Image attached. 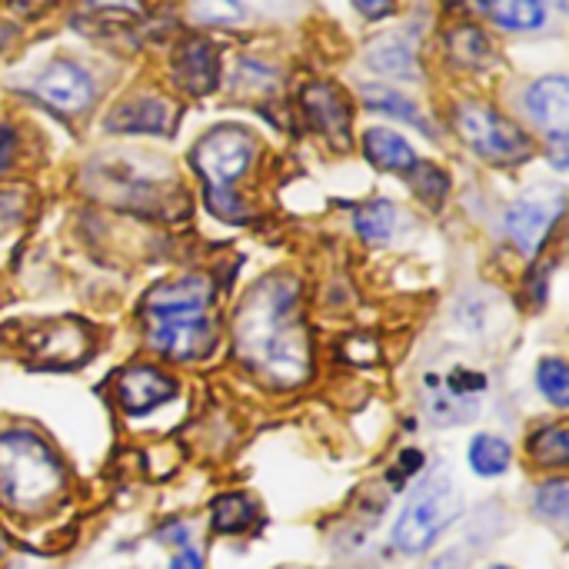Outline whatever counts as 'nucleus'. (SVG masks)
<instances>
[{
  "label": "nucleus",
  "instance_id": "nucleus-19",
  "mask_svg": "<svg viewBox=\"0 0 569 569\" xmlns=\"http://www.w3.org/2000/svg\"><path fill=\"white\" fill-rule=\"evenodd\" d=\"M487 10L507 30H537L547 20L543 0H487Z\"/></svg>",
  "mask_w": 569,
  "mask_h": 569
},
{
  "label": "nucleus",
  "instance_id": "nucleus-18",
  "mask_svg": "<svg viewBox=\"0 0 569 569\" xmlns=\"http://www.w3.org/2000/svg\"><path fill=\"white\" fill-rule=\"evenodd\" d=\"M367 60H370V67H373V70L390 73V77H410V73H417L413 50H410V43H407V40H400L397 33L373 40V43H370V50H367Z\"/></svg>",
  "mask_w": 569,
  "mask_h": 569
},
{
  "label": "nucleus",
  "instance_id": "nucleus-36",
  "mask_svg": "<svg viewBox=\"0 0 569 569\" xmlns=\"http://www.w3.org/2000/svg\"><path fill=\"white\" fill-rule=\"evenodd\" d=\"M490 569H507V567H490Z\"/></svg>",
  "mask_w": 569,
  "mask_h": 569
},
{
  "label": "nucleus",
  "instance_id": "nucleus-21",
  "mask_svg": "<svg viewBox=\"0 0 569 569\" xmlns=\"http://www.w3.org/2000/svg\"><path fill=\"white\" fill-rule=\"evenodd\" d=\"M363 103H367L370 110H380V113H390V117H397V120H407V123L420 127L423 133L430 130L427 120L420 117V110H417L403 93H397V90H390V87L367 83V87H363Z\"/></svg>",
  "mask_w": 569,
  "mask_h": 569
},
{
  "label": "nucleus",
  "instance_id": "nucleus-24",
  "mask_svg": "<svg viewBox=\"0 0 569 569\" xmlns=\"http://www.w3.org/2000/svg\"><path fill=\"white\" fill-rule=\"evenodd\" d=\"M407 177H410V187L417 190V197L423 200V203H430V207H440L443 203V197H447V190H450V180H447V173L443 170H437L433 163H413L410 170H407Z\"/></svg>",
  "mask_w": 569,
  "mask_h": 569
},
{
  "label": "nucleus",
  "instance_id": "nucleus-17",
  "mask_svg": "<svg viewBox=\"0 0 569 569\" xmlns=\"http://www.w3.org/2000/svg\"><path fill=\"white\" fill-rule=\"evenodd\" d=\"M363 153H367L370 163H377V167H383V170H410V167L417 163L413 147H410L400 133L380 130V127L367 130V137H363Z\"/></svg>",
  "mask_w": 569,
  "mask_h": 569
},
{
  "label": "nucleus",
  "instance_id": "nucleus-20",
  "mask_svg": "<svg viewBox=\"0 0 569 569\" xmlns=\"http://www.w3.org/2000/svg\"><path fill=\"white\" fill-rule=\"evenodd\" d=\"M257 520V507L250 497L243 493H227V497H217L213 503V530L220 533H243L250 530Z\"/></svg>",
  "mask_w": 569,
  "mask_h": 569
},
{
  "label": "nucleus",
  "instance_id": "nucleus-8",
  "mask_svg": "<svg viewBox=\"0 0 569 569\" xmlns=\"http://www.w3.org/2000/svg\"><path fill=\"white\" fill-rule=\"evenodd\" d=\"M33 93L60 113H80L93 100V80L70 60H53L33 83Z\"/></svg>",
  "mask_w": 569,
  "mask_h": 569
},
{
  "label": "nucleus",
  "instance_id": "nucleus-16",
  "mask_svg": "<svg viewBox=\"0 0 569 569\" xmlns=\"http://www.w3.org/2000/svg\"><path fill=\"white\" fill-rule=\"evenodd\" d=\"M33 353L47 367H70L87 357V333L77 323H53L43 327L33 340Z\"/></svg>",
  "mask_w": 569,
  "mask_h": 569
},
{
  "label": "nucleus",
  "instance_id": "nucleus-3",
  "mask_svg": "<svg viewBox=\"0 0 569 569\" xmlns=\"http://www.w3.org/2000/svg\"><path fill=\"white\" fill-rule=\"evenodd\" d=\"M253 137L240 127H217L193 147V167L207 180V203L217 217L240 223L247 217L243 203L233 197L230 183L253 160Z\"/></svg>",
  "mask_w": 569,
  "mask_h": 569
},
{
  "label": "nucleus",
  "instance_id": "nucleus-1",
  "mask_svg": "<svg viewBox=\"0 0 569 569\" xmlns=\"http://www.w3.org/2000/svg\"><path fill=\"white\" fill-rule=\"evenodd\" d=\"M237 350L247 367L277 387H297L310 373L307 330L297 317V280L267 277L237 317Z\"/></svg>",
  "mask_w": 569,
  "mask_h": 569
},
{
  "label": "nucleus",
  "instance_id": "nucleus-11",
  "mask_svg": "<svg viewBox=\"0 0 569 569\" xmlns=\"http://www.w3.org/2000/svg\"><path fill=\"white\" fill-rule=\"evenodd\" d=\"M560 217V200L543 203V200H517L507 210V233L510 240L523 250V253H537L553 227V220Z\"/></svg>",
  "mask_w": 569,
  "mask_h": 569
},
{
  "label": "nucleus",
  "instance_id": "nucleus-13",
  "mask_svg": "<svg viewBox=\"0 0 569 569\" xmlns=\"http://www.w3.org/2000/svg\"><path fill=\"white\" fill-rule=\"evenodd\" d=\"M527 110L550 137H567L569 83L567 77H543L527 90Z\"/></svg>",
  "mask_w": 569,
  "mask_h": 569
},
{
  "label": "nucleus",
  "instance_id": "nucleus-7",
  "mask_svg": "<svg viewBox=\"0 0 569 569\" xmlns=\"http://www.w3.org/2000/svg\"><path fill=\"white\" fill-rule=\"evenodd\" d=\"M430 413L440 423H460L477 413V397L487 390V380L473 370H453L450 377H427Z\"/></svg>",
  "mask_w": 569,
  "mask_h": 569
},
{
  "label": "nucleus",
  "instance_id": "nucleus-29",
  "mask_svg": "<svg viewBox=\"0 0 569 569\" xmlns=\"http://www.w3.org/2000/svg\"><path fill=\"white\" fill-rule=\"evenodd\" d=\"M13 153H17V133L10 127H0V173L13 163Z\"/></svg>",
  "mask_w": 569,
  "mask_h": 569
},
{
  "label": "nucleus",
  "instance_id": "nucleus-14",
  "mask_svg": "<svg viewBox=\"0 0 569 569\" xmlns=\"http://www.w3.org/2000/svg\"><path fill=\"white\" fill-rule=\"evenodd\" d=\"M107 130L120 133H170L173 130V103L160 97H140L117 107L107 117Z\"/></svg>",
  "mask_w": 569,
  "mask_h": 569
},
{
  "label": "nucleus",
  "instance_id": "nucleus-2",
  "mask_svg": "<svg viewBox=\"0 0 569 569\" xmlns=\"http://www.w3.org/2000/svg\"><path fill=\"white\" fill-rule=\"evenodd\" d=\"M63 487V470L33 433H0V503L7 510H40Z\"/></svg>",
  "mask_w": 569,
  "mask_h": 569
},
{
  "label": "nucleus",
  "instance_id": "nucleus-15",
  "mask_svg": "<svg viewBox=\"0 0 569 569\" xmlns=\"http://www.w3.org/2000/svg\"><path fill=\"white\" fill-rule=\"evenodd\" d=\"M173 73L180 80L183 90L190 93H210L217 87L220 77V63H217V50L207 40H187L177 53Z\"/></svg>",
  "mask_w": 569,
  "mask_h": 569
},
{
  "label": "nucleus",
  "instance_id": "nucleus-5",
  "mask_svg": "<svg viewBox=\"0 0 569 569\" xmlns=\"http://www.w3.org/2000/svg\"><path fill=\"white\" fill-rule=\"evenodd\" d=\"M457 130L460 137L493 163H520L533 153L530 137L510 123L503 113L483 103H460L457 107Z\"/></svg>",
  "mask_w": 569,
  "mask_h": 569
},
{
  "label": "nucleus",
  "instance_id": "nucleus-6",
  "mask_svg": "<svg viewBox=\"0 0 569 569\" xmlns=\"http://www.w3.org/2000/svg\"><path fill=\"white\" fill-rule=\"evenodd\" d=\"M150 343L170 360H193L213 347V327L200 317H157L150 320Z\"/></svg>",
  "mask_w": 569,
  "mask_h": 569
},
{
  "label": "nucleus",
  "instance_id": "nucleus-37",
  "mask_svg": "<svg viewBox=\"0 0 569 569\" xmlns=\"http://www.w3.org/2000/svg\"><path fill=\"white\" fill-rule=\"evenodd\" d=\"M230 3H237V0H230Z\"/></svg>",
  "mask_w": 569,
  "mask_h": 569
},
{
  "label": "nucleus",
  "instance_id": "nucleus-25",
  "mask_svg": "<svg viewBox=\"0 0 569 569\" xmlns=\"http://www.w3.org/2000/svg\"><path fill=\"white\" fill-rule=\"evenodd\" d=\"M530 450L540 463L547 467H563L569 460V433L563 423H553L547 430H540L533 440H530Z\"/></svg>",
  "mask_w": 569,
  "mask_h": 569
},
{
  "label": "nucleus",
  "instance_id": "nucleus-32",
  "mask_svg": "<svg viewBox=\"0 0 569 569\" xmlns=\"http://www.w3.org/2000/svg\"><path fill=\"white\" fill-rule=\"evenodd\" d=\"M550 150H553V167L563 170L567 167V137H550Z\"/></svg>",
  "mask_w": 569,
  "mask_h": 569
},
{
  "label": "nucleus",
  "instance_id": "nucleus-28",
  "mask_svg": "<svg viewBox=\"0 0 569 569\" xmlns=\"http://www.w3.org/2000/svg\"><path fill=\"white\" fill-rule=\"evenodd\" d=\"M537 507L543 517H553V520H563L569 510V483L567 480H550L547 487H540L537 493Z\"/></svg>",
  "mask_w": 569,
  "mask_h": 569
},
{
  "label": "nucleus",
  "instance_id": "nucleus-4",
  "mask_svg": "<svg viewBox=\"0 0 569 569\" xmlns=\"http://www.w3.org/2000/svg\"><path fill=\"white\" fill-rule=\"evenodd\" d=\"M460 510H463V503H460L453 483L447 480V473L430 477L427 483L417 487V493L403 507V513L393 527V543L403 553H423L460 517Z\"/></svg>",
  "mask_w": 569,
  "mask_h": 569
},
{
  "label": "nucleus",
  "instance_id": "nucleus-30",
  "mask_svg": "<svg viewBox=\"0 0 569 569\" xmlns=\"http://www.w3.org/2000/svg\"><path fill=\"white\" fill-rule=\"evenodd\" d=\"M357 3V10L363 13V17H383V13H390V7H393V0H353Z\"/></svg>",
  "mask_w": 569,
  "mask_h": 569
},
{
  "label": "nucleus",
  "instance_id": "nucleus-23",
  "mask_svg": "<svg viewBox=\"0 0 569 569\" xmlns=\"http://www.w3.org/2000/svg\"><path fill=\"white\" fill-rule=\"evenodd\" d=\"M357 233L367 240V243H383V240H390V233H393V223H397V213H393V207L387 203V200H373V203H367V207H360L357 210Z\"/></svg>",
  "mask_w": 569,
  "mask_h": 569
},
{
  "label": "nucleus",
  "instance_id": "nucleus-34",
  "mask_svg": "<svg viewBox=\"0 0 569 569\" xmlns=\"http://www.w3.org/2000/svg\"><path fill=\"white\" fill-rule=\"evenodd\" d=\"M7 40H10V30H7V27H3V23H0V50H3V47H7Z\"/></svg>",
  "mask_w": 569,
  "mask_h": 569
},
{
  "label": "nucleus",
  "instance_id": "nucleus-10",
  "mask_svg": "<svg viewBox=\"0 0 569 569\" xmlns=\"http://www.w3.org/2000/svg\"><path fill=\"white\" fill-rule=\"evenodd\" d=\"M210 303V287L200 277H183L177 283L157 287L143 300V313L150 320L157 317H200Z\"/></svg>",
  "mask_w": 569,
  "mask_h": 569
},
{
  "label": "nucleus",
  "instance_id": "nucleus-33",
  "mask_svg": "<svg viewBox=\"0 0 569 569\" xmlns=\"http://www.w3.org/2000/svg\"><path fill=\"white\" fill-rule=\"evenodd\" d=\"M43 3H47V0H10V7L20 10V13H37Z\"/></svg>",
  "mask_w": 569,
  "mask_h": 569
},
{
  "label": "nucleus",
  "instance_id": "nucleus-22",
  "mask_svg": "<svg viewBox=\"0 0 569 569\" xmlns=\"http://www.w3.org/2000/svg\"><path fill=\"white\" fill-rule=\"evenodd\" d=\"M513 453H510V443L500 440V437H477L473 447H470V467L480 473V477H500L507 467H510Z\"/></svg>",
  "mask_w": 569,
  "mask_h": 569
},
{
  "label": "nucleus",
  "instance_id": "nucleus-26",
  "mask_svg": "<svg viewBox=\"0 0 569 569\" xmlns=\"http://www.w3.org/2000/svg\"><path fill=\"white\" fill-rule=\"evenodd\" d=\"M450 50H453V57L460 60V63H467V67H483L487 60H490V40L477 30V27H460V30H453V37H450Z\"/></svg>",
  "mask_w": 569,
  "mask_h": 569
},
{
  "label": "nucleus",
  "instance_id": "nucleus-9",
  "mask_svg": "<svg viewBox=\"0 0 569 569\" xmlns=\"http://www.w3.org/2000/svg\"><path fill=\"white\" fill-rule=\"evenodd\" d=\"M303 110L333 147H350V107L333 83H310L303 90Z\"/></svg>",
  "mask_w": 569,
  "mask_h": 569
},
{
  "label": "nucleus",
  "instance_id": "nucleus-31",
  "mask_svg": "<svg viewBox=\"0 0 569 569\" xmlns=\"http://www.w3.org/2000/svg\"><path fill=\"white\" fill-rule=\"evenodd\" d=\"M170 569H203V560H200L197 550H183V553H177V560L170 563Z\"/></svg>",
  "mask_w": 569,
  "mask_h": 569
},
{
  "label": "nucleus",
  "instance_id": "nucleus-27",
  "mask_svg": "<svg viewBox=\"0 0 569 569\" xmlns=\"http://www.w3.org/2000/svg\"><path fill=\"white\" fill-rule=\"evenodd\" d=\"M540 390L557 403V407H567L569 403V370L563 360H543L540 363V377H537Z\"/></svg>",
  "mask_w": 569,
  "mask_h": 569
},
{
  "label": "nucleus",
  "instance_id": "nucleus-12",
  "mask_svg": "<svg viewBox=\"0 0 569 569\" xmlns=\"http://www.w3.org/2000/svg\"><path fill=\"white\" fill-rule=\"evenodd\" d=\"M117 393L127 413H150L160 403H167L177 393V387L170 377H163L153 367H130L127 373H120Z\"/></svg>",
  "mask_w": 569,
  "mask_h": 569
},
{
  "label": "nucleus",
  "instance_id": "nucleus-35",
  "mask_svg": "<svg viewBox=\"0 0 569 569\" xmlns=\"http://www.w3.org/2000/svg\"><path fill=\"white\" fill-rule=\"evenodd\" d=\"M553 3H557V10H567V7H569L567 0H553Z\"/></svg>",
  "mask_w": 569,
  "mask_h": 569
}]
</instances>
